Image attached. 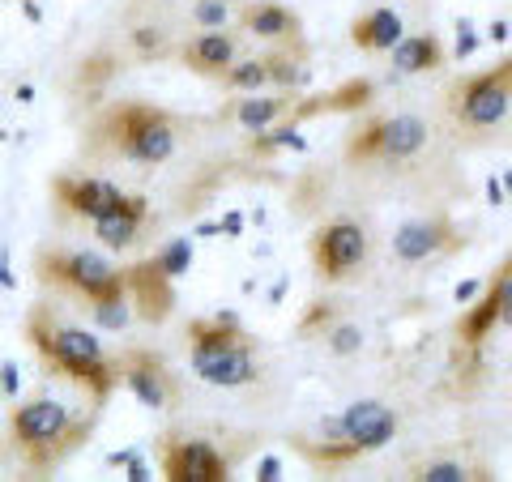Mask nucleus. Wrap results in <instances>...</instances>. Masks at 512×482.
I'll use <instances>...</instances> for the list:
<instances>
[{"label":"nucleus","mask_w":512,"mask_h":482,"mask_svg":"<svg viewBox=\"0 0 512 482\" xmlns=\"http://www.w3.org/2000/svg\"><path fill=\"white\" fill-rule=\"evenodd\" d=\"M150 227V197L141 192H124V201L116 210H107L103 218L90 222V235L99 239V248L107 252H133Z\"/></svg>","instance_id":"obj_18"},{"label":"nucleus","mask_w":512,"mask_h":482,"mask_svg":"<svg viewBox=\"0 0 512 482\" xmlns=\"http://www.w3.org/2000/svg\"><path fill=\"white\" fill-rule=\"evenodd\" d=\"M342 423H346V436L359 444L363 457H372V453H380V448H389L393 436L402 431L397 410L389 406V401H380V397H355L342 410Z\"/></svg>","instance_id":"obj_17"},{"label":"nucleus","mask_w":512,"mask_h":482,"mask_svg":"<svg viewBox=\"0 0 512 482\" xmlns=\"http://www.w3.org/2000/svg\"><path fill=\"white\" fill-rule=\"evenodd\" d=\"M18 5H22V13H26L30 22H43V9H39V0H18Z\"/></svg>","instance_id":"obj_35"},{"label":"nucleus","mask_w":512,"mask_h":482,"mask_svg":"<svg viewBox=\"0 0 512 482\" xmlns=\"http://www.w3.org/2000/svg\"><path fill=\"white\" fill-rule=\"evenodd\" d=\"M282 478V457L278 453H265L256 461V482H278Z\"/></svg>","instance_id":"obj_29"},{"label":"nucleus","mask_w":512,"mask_h":482,"mask_svg":"<svg viewBox=\"0 0 512 482\" xmlns=\"http://www.w3.org/2000/svg\"><path fill=\"white\" fill-rule=\"evenodd\" d=\"M22 337L26 346L39 355L43 372L69 384L73 393L90 397L94 406H107L111 393L120 389L116 359L103 346V337L94 325H82L52 299H35L22 316Z\"/></svg>","instance_id":"obj_1"},{"label":"nucleus","mask_w":512,"mask_h":482,"mask_svg":"<svg viewBox=\"0 0 512 482\" xmlns=\"http://www.w3.org/2000/svg\"><path fill=\"white\" fill-rule=\"evenodd\" d=\"M103 406L82 410L77 401H64L56 393H35L26 401H13L9 410V444L18 461L35 474H56L77 448L94 436Z\"/></svg>","instance_id":"obj_3"},{"label":"nucleus","mask_w":512,"mask_h":482,"mask_svg":"<svg viewBox=\"0 0 512 482\" xmlns=\"http://www.w3.org/2000/svg\"><path fill=\"white\" fill-rule=\"evenodd\" d=\"M188 372L214 389H248L261 380V342L239 325V316L214 312L184 325Z\"/></svg>","instance_id":"obj_4"},{"label":"nucleus","mask_w":512,"mask_h":482,"mask_svg":"<svg viewBox=\"0 0 512 482\" xmlns=\"http://www.w3.org/2000/svg\"><path fill=\"white\" fill-rule=\"evenodd\" d=\"M508 210H512V201H508Z\"/></svg>","instance_id":"obj_39"},{"label":"nucleus","mask_w":512,"mask_h":482,"mask_svg":"<svg viewBox=\"0 0 512 482\" xmlns=\"http://www.w3.org/2000/svg\"><path fill=\"white\" fill-rule=\"evenodd\" d=\"M235 26L256 47H286V43H308L303 13L291 9L286 0H244L235 13Z\"/></svg>","instance_id":"obj_15"},{"label":"nucleus","mask_w":512,"mask_h":482,"mask_svg":"<svg viewBox=\"0 0 512 482\" xmlns=\"http://www.w3.org/2000/svg\"><path fill=\"white\" fill-rule=\"evenodd\" d=\"M124 478H128V482H150V478H154V465H150L146 457H141V453H137L133 461H128V465H124Z\"/></svg>","instance_id":"obj_30"},{"label":"nucleus","mask_w":512,"mask_h":482,"mask_svg":"<svg viewBox=\"0 0 512 482\" xmlns=\"http://www.w3.org/2000/svg\"><path fill=\"white\" fill-rule=\"evenodd\" d=\"M474 295H478V282H461L457 291H453V299H457V303H470Z\"/></svg>","instance_id":"obj_34"},{"label":"nucleus","mask_w":512,"mask_h":482,"mask_svg":"<svg viewBox=\"0 0 512 482\" xmlns=\"http://www.w3.org/2000/svg\"><path fill=\"white\" fill-rule=\"evenodd\" d=\"M448 64V47L436 30H410L402 43L389 52V73L393 77H423V73H440Z\"/></svg>","instance_id":"obj_21"},{"label":"nucleus","mask_w":512,"mask_h":482,"mask_svg":"<svg viewBox=\"0 0 512 482\" xmlns=\"http://www.w3.org/2000/svg\"><path fill=\"white\" fill-rule=\"evenodd\" d=\"M291 448L320 474H338V470H346V465L363 461L359 444L346 436L342 414H320L308 431H291Z\"/></svg>","instance_id":"obj_14"},{"label":"nucleus","mask_w":512,"mask_h":482,"mask_svg":"<svg viewBox=\"0 0 512 482\" xmlns=\"http://www.w3.org/2000/svg\"><path fill=\"white\" fill-rule=\"evenodd\" d=\"M303 90H256V94H235L231 107H222V120L239 124L244 133H261V128L286 120L299 107Z\"/></svg>","instance_id":"obj_19"},{"label":"nucleus","mask_w":512,"mask_h":482,"mask_svg":"<svg viewBox=\"0 0 512 482\" xmlns=\"http://www.w3.org/2000/svg\"><path fill=\"white\" fill-rule=\"evenodd\" d=\"M18 389H22L18 363H0V397H5V401H18Z\"/></svg>","instance_id":"obj_28"},{"label":"nucleus","mask_w":512,"mask_h":482,"mask_svg":"<svg viewBox=\"0 0 512 482\" xmlns=\"http://www.w3.org/2000/svg\"><path fill=\"white\" fill-rule=\"evenodd\" d=\"M406 35V18L402 9L393 5H372L363 9L359 18H350V43L359 47L363 56H389Z\"/></svg>","instance_id":"obj_20"},{"label":"nucleus","mask_w":512,"mask_h":482,"mask_svg":"<svg viewBox=\"0 0 512 482\" xmlns=\"http://www.w3.org/2000/svg\"><path fill=\"white\" fill-rule=\"evenodd\" d=\"M47 192H52V201L64 214L82 218V222L103 218L107 210H116V205L124 201V188L116 180H107V175H99V171H60V175H52Z\"/></svg>","instance_id":"obj_13"},{"label":"nucleus","mask_w":512,"mask_h":482,"mask_svg":"<svg viewBox=\"0 0 512 482\" xmlns=\"http://www.w3.org/2000/svg\"><path fill=\"white\" fill-rule=\"evenodd\" d=\"M466 248V235L453 222V214L431 210V214H414L406 222H397V231L389 239V252L397 265L419 269V265H436L444 256H453Z\"/></svg>","instance_id":"obj_11"},{"label":"nucleus","mask_w":512,"mask_h":482,"mask_svg":"<svg viewBox=\"0 0 512 482\" xmlns=\"http://www.w3.org/2000/svg\"><path fill=\"white\" fill-rule=\"evenodd\" d=\"M124 278H128V299H133V312L137 320H146V325H167L171 312H175V278L146 256V261L137 265H124Z\"/></svg>","instance_id":"obj_16"},{"label":"nucleus","mask_w":512,"mask_h":482,"mask_svg":"<svg viewBox=\"0 0 512 482\" xmlns=\"http://www.w3.org/2000/svg\"><path fill=\"white\" fill-rule=\"evenodd\" d=\"M154 261L163 265L175 282H180L184 273L192 269V261H197V244H192V235H171L163 248H154Z\"/></svg>","instance_id":"obj_26"},{"label":"nucleus","mask_w":512,"mask_h":482,"mask_svg":"<svg viewBox=\"0 0 512 482\" xmlns=\"http://www.w3.org/2000/svg\"><path fill=\"white\" fill-rule=\"evenodd\" d=\"M478 47H483V35H478V26H474L470 18H461V22H457V43H453V56H457L461 64H466V60L478 52Z\"/></svg>","instance_id":"obj_27"},{"label":"nucleus","mask_w":512,"mask_h":482,"mask_svg":"<svg viewBox=\"0 0 512 482\" xmlns=\"http://www.w3.org/2000/svg\"><path fill=\"white\" fill-rule=\"evenodd\" d=\"M86 316H90V325L99 329V333H124L128 325H133V299H128V291L120 295H107V299H94V303H82Z\"/></svg>","instance_id":"obj_24"},{"label":"nucleus","mask_w":512,"mask_h":482,"mask_svg":"<svg viewBox=\"0 0 512 482\" xmlns=\"http://www.w3.org/2000/svg\"><path fill=\"white\" fill-rule=\"evenodd\" d=\"M184 137V120L171 107L150 99H111L82 124L77 150L90 163H124V167H167Z\"/></svg>","instance_id":"obj_2"},{"label":"nucleus","mask_w":512,"mask_h":482,"mask_svg":"<svg viewBox=\"0 0 512 482\" xmlns=\"http://www.w3.org/2000/svg\"><path fill=\"white\" fill-rule=\"evenodd\" d=\"M248 43H252V39H248L239 26L188 30V35H180V43H175L171 64H180V69H188L192 77H205V82H218V77L227 73L239 56H244Z\"/></svg>","instance_id":"obj_12"},{"label":"nucleus","mask_w":512,"mask_h":482,"mask_svg":"<svg viewBox=\"0 0 512 482\" xmlns=\"http://www.w3.org/2000/svg\"><path fill=\"white\" fill-rule=\"evenodd\" d=\"M35 278H39V286H52V291L69 295L77 303H94V299L128 291L124 265H116L111 256L94 252V248H39Z\"/></svg>","instance_id":"obj_7"},{"label":"nucleus","mask_w":512,"mask_h":482,"mask_svg":"<svg viewBox=\"0 0 512 482\" xmlns=\"http://www.w3.org/2000/svg\"><path fill=\"white\" fill-rule=\"evenodd\" d=\"M308 261L316 282L338 286L359 278L372 261V231L359 218H329L308 235Z\"/></svg>","instance_id":"obj_8"},{"label":"nucleus","mask_w":512,"mask_h":482,"mask_svg":"<svg viewBox=\"0 0 512 482\" xmlns=\"http://www.w3.org/2000/svg\"><path fill=\"white\" fill-rule=\"evenodd\" d=\"M0 286H5V291H18V278L9 273V256L5 252H0Z\"/></svg>","instance_id":"obj_33"},{"label":"nucleus","mask_w":512,"mask_h":482,"mask_svg":"<svg viewBox=\"0 0 512 482\" xmlns=\"http://www.w3.org/2000/svg\"><path fill=\"white\" fill-rule=\"evenodd\" d=\"M116 376L141 410L167 414L184 401V376L167 363V355H158L154 346H120L116 355Z\"/></svg>","instance_id":"obj_9"},{"label":"nucleus","mask_w":512,"mask_h":482,"mask_svg":"<svg viewBox=\"0 0 512 482\" xmlns=\"http://www.w3.org/2000/svg\"><path fill=\"white\" fill-rule=\"evenodd\" d=\"M487 205H508V192L500 175H487Z\"/></svg>","instance_id":"obj_31"},{"label":"nucleus","mask_w":512,"mask_h":482,"mask_svg":"<svg viewBox=\"0 0 512 482\" xmlns=\"http://www.w3.org/2000/svg\"><path fill=\"white\" fill-rule=\"evenodd\" d=\"M244 0H188L184 5V35L188 30H222V26H235V13Z\"/></svg>","instance_id":"obj_23"},{"label":"nucleus","mask_w":512,"mask_h":482,"mask_svg":"<svg viewBox=\"0 0 512 482\" xmlns=\"http://www.w3.org/2000/svg\"><path fill=\"white\" fill-rule=\"evenodd\" d=\"M487 39H491V43H504V39H508V22H491V26H487Z\"/></svg>","instance_id":"obj_36"},{"label":"nucleus","mask_w":512,"mask_h":482,"mask_svg":"<svg viewBox=\"0 0 512 482\" xmlns=\"http://www.w3.org/2000/svg\"><path fill=\"white\" fill-rule=\"evenodd\" d=\"M146 5H158V9H171V13H184L188 0H146Z\"/></svg>","instance_id":"obj_37"},{"label":"nucleus","mask_w":512,"mask_h":482,"mask_svg":"<svg viewBox=\"0 0 512 482\" xmlns=\"http://www.w3.org/2000/svg\"><path fill=\"white\" fill-rule=\"evenodd\" d=\"M436 141V128L419 111H380L346 133L342 158L346 167H376V171H414Z\"/></svg>","instance_id":"obj_5"},{"label":"nucleus","mask_w":512,"mask_h":482,"mask_svg":"<svg viewBox=\"0 0 512 482\" xmlns=\"http://www.w3.org/2000/svg\"><path fill=\"white\" fill-rule=\"evenodd\" d=\"M218 231L227 235V239H235L239 231H244V214L239 210H231V214H222V222H218Z\"/></svg>","instance_id":"obj_32"},{"label":"nucleus","mask_w":512,"mask_h":482,"mask_svg":"<svg viewBox=\"0 0 512 482\" xmlns=\"http://www.w3.org/2000/svg\"><path fill=\"white\" fill-rule=\"evenodd\" d=\"M500 180H504V192H508V201H512V167H504Z\"/></svg>","instance_id":"obj_38"},{"label":"nucleus","mask_w":512,"mask_h":482,"mask_svg":"<svg viewBox=\"0 0 512 482\" xmlns=\"http://www.w3.org/2000/svg\"><path fill=\"white\" fill-rule=\"evenodd\" d=\"M410 478L419 482H470V478H491L487 465H474L466 457H427L410 465Z\"/></svg>","instance_id":"obj_22"},{"label":"nucleus","mask_w":512,"mask_h":482,"mask_svg":"<svg viewBox=\"0 0 512 482\" xmlns=\"http://www.w3.org/2000/svg\"><path fill=\"white\" fill-rule=\"evenodd\" d=\"M154 457H158V478L167 482H231L239 461L222 453L214 440L188 436V431H163L154 440Z\"/></svg>","instance_id":"obj_10"},{"label":"nucleus","mask_w":512,"mask_h":482,"mask_svg":"<svg viewBox=\"0 0 512 482\" xmlns=\"http://www.w3.org/2000/svg\"><path fill=\"white\" fill-rule=\"evenodd\" d=\"M320 342H325V350H329L333 359H350V355H359V350L367 346V333H363L359 320L338 316L325 333H320Z\"/></svg>","instance_id":"obj_25"},{"label":"nucleus","mask_w":512,"mask_h":482,"mask_svg":"<svg viewBox=\"0 0 512 482\" xmlns=\"http://www.w3.org/2000/svg\"><path fill=\"white\" fill-rule=\"evenodd\" d=\"M444 120L461 141H491L512 116V56H500L478 73H461L444 86Z\"/></svg>","instance_id":"obj_6"}]
</instances>
